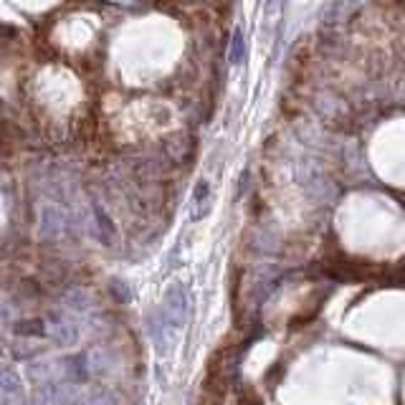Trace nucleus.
Here are the masks:
<instances>
[{
  "instance_id": "f03ea898",
  "label": "nucleus",
  "mask_w": 405,
  "mask_h": 405,
  "mask_svg": "<svg viewBox=\"0 0 405 405\" xmlns=\"http://www.w3.org/2000/svg\"><path fill=\"white\" fill-rule=\"evenodd\" d=\"M246 54H249V46H246L244 31L236 28L234 39H231V46H228V64H231V66H241V64L246 61Z\"/></svg>"
},
{
  "instance_id": "f257e3e1",
  "label": "nucleus",
  "mask_w": 405,
  "mask_h": 405,
  "mask_svg": "<svg viewBox=\"0 0 405 405\" xmlns=\"http://www.w3.org/2000/svg\"><path fill=\"white\" fill-rule=\"evenodd\" d=\"M208 211H211V183L208 180H198L193 193V203H190V218L200 221V218L208 216Z\"/></svg>"
}]
</instances>
